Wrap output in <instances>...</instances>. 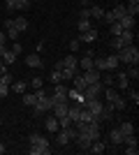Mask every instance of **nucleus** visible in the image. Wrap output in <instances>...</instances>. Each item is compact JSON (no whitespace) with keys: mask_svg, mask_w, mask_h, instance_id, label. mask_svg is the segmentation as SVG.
I'll use <instances>...</instances> for the list:
<instances>
[{"mask_svg":"<svg viewBox=\"0 0 139 155\" xmlns=\"http://www.w3.org/2000/svg\"><path fill=\"white\" fill-rule=\"evenodd\" d=\"M116 56H118L121 63H130V65H137V63H139V49H137L134 44L123 46L121 51H116Z\"/></svg>","mask_w":139,"mask_h":155,"instance_id":"nucleus-1","label":"nucleus"},{"mask_svg":"<svg viewBox=\"0 0 139 155\" xmlns=\"http://www.w3.org/2000/svg\"><path fill=\"white\" fill-rule=\"evenodd\" d=\"M53 104H58V102H70V97H67V86L63 84H56V88H53Z\"/></svg>","mask_w":139,"mask_h":155,"instance_id":"nucleus-2","label":"nucleus"},{"mask_svg":"<svg viewBox=\"0 0 139 155\" xmlns=\"http://www.w3.org/2000/svg\"><path fill=\"white\" fill-rule=\"evenodd\" d=\"M28 143H30V146H40V148H49V139L37 134V132H33V134L28 137Z\"/></svg>","mask_w":139,"mask_h":155,"instance_id":"nucleus-3","label":"nucleus"},{"mask_svg":"<svg viewBox=\"0 0 139 155\" xmlns=\"http://www.w3.org/2000/svg\"><path fill=\"white\" fill-rule=\"evenodd\" d=\"M67 109H70V102H58V104H53L51 114L56 118H63V116H67Z\"/></svg>","mask_w":139,"mask_h":155,"instance_id":"nucleus-4","label":"nucleus"},{"mask_svg":"<svg viewBox=\"0 0 139 155\" xmlns=\"http://www.w3.org/2000/svg\"><path fill=\"white\" fill-rule=\"evenodd\" d=\"M100 35H98V28H91V30L86 32H79V42H86V44H91V42H95Z\"/></svg>","mask_w":139,"mask_h":155,"instance_id":"nucleus-5","label":"nucleus"},{"mask_svg":"<svg viewBox=\"0 0 139 155\" xmlns=\"http://www.w3.org/2000/svg\"><path fill=\"white\" fill-rule=\"evenodd\" d=\"M100 77H102V72H98L95 67H93V70H86V72H84V79H86V84H98Z\"/></svg>","mask_w":139,"mask_h":155,"instance_id":"nucleus-6","label":"nucleus"},{"mask_svg":"<svg viewBox=\"0 0 139 155\" xmlns=\"http://www.w3.org/2000/svg\"><path fill=\"white\" fill-rule=\"evenodd\" d=\"M107 150V143L100 141V139H95V141H91V148H88V153H95V155H102Z\"/></svg>","mask_w":139,"mask_h":155,"instance_id":"nucleus-7","label":"nucleus"},{"mask_svg":"<svg viewBox=\"0 0 139 155\" xmlns=\"http://www.w3.org/2000/svg\"><path fill=\"white\" fill-rule=\"evenodd\" d=\"M116 81H118V88H121V91H127V88H130V79H127L125 72H118V70H116Z\"/></svg>","mask_w":139,"mask_h":155,"instance_id":"nucleus-8","label":"nucleus"},{"mask_svg":"<svg viewBox=\"0 0 139 155\" xmlns=\"http://www.w3.org/2000/svg\"><path fill=\"white\" fill-rule=\"evenodd\" d=\"M109 141H111L114 146H123V132H121L118 127H114L111 132H109Z\"/></svg>","mask_w":139,"mask_h":155,"instance_id":"nucleus-9","label":"nucleus"},{"mask_svg":"<svg viewBox=\"0 0 139 155\" xmlns=\"http://www.w3.org/2000/svg\"><path fill=\"white\" fill-rule=\"evenodd\" d=\"M118 23H121V28H123V30H134V16H130V14L121 16Z\"/></svg>","mask_w":139,"mask_h":155,"instance_id":"nucleus-10","label":"nucleus"},{"mask_svg":"<svg viewBox=\"0 0 139 155\" xmlns=\"http://www.w3.org/2000/svg\"><path fill=\"white\" fill-rule=\"evenodd\" d=\"M44 127L49 130V132H58V130H60V125H58V118L53 116V114H51V116H46V120H44Z\"/></svg>","mask_w":139,"mask_h":155,"instance_id":"nucleus-11","label":"nucleus"},{"mask_svg":"<svg viewBox=\"0 0 139 155\" xmlns=\"http://www.w3.org/2000/svg\"><path fill=\"white\" fill-rule=\"evenodd\" d=\"M107 72H116L118 70V65H121V60H118V56L114 53V56H107Z\"/></svg>","mask_w":139,"mask_h":155,"instance_id":"nucleus-12","label":"nucleus"},{"mask_svg":"<svg viewBox=\"0 0 139 155\" xmlns=\"http://www.w3.org/2000/svg\"><path fill=\"white\" fill-rule=\"evenodd\" d=\"M60 74H63V81H70V79H74L79 74V67H63Z\"/></svg>","mask_w":139,"mask_h":155,"instance_id":"nucleus-13","label":"nucleus"},{"mask_svg":"<svg viewBox=\"0 0 139 155\" xmlns=\"http://www.w3.org/2000/svg\"><path fill=\"white\" fill-rule=\"evenodd\" d=\"M121 37V42H123V46H127V44H134V30H123L118 35Z\"/></svg>","mask_w":139,"mask_h":155,"instance_id":"nucleus-14","label":"nucleus"},{"mask_svg":"<svg viewBox=\"0 0 139 155\" xmlns=\"http://www.w3.org/2000/svg\"><path fill=\"white\" fill-rule=\"evenodd\" d=\"M74 141H77L79 150H88V148H91V139H88L86 134H77V139H74Z\"/></svg>","mask_w":139,"mask_h":155,"instance_id":"nucleus-15","label":"nucleus"},{"mask_svg":"<svg viewBox=\"0 0 139 155\" xmlns=\"http://www.w3.org/2000/svg\"><path fill=\"white\" fill-rule=\"evenodd\" d=\"M60 63H63V67H79V58H77V56H65ZM63 67H60V70H63Z\"/></svg>","mask_w":139,"mask_h":155,"instance_id":"nucleus-16","label":"nucleus"},{"mask_svg":"<svg viewBox=\"0 0 139 155\" xmlns=\"http://www.w3.org/2000/svg\"><path fill=\"white\" fill-rule=\"evenodd\" d=\"M56 143H58V146H67V143H70V137H67L65 130H58V132H56Z\"/></svg>","mask_w":139,"mask_h":155,"instance_id":"nucleus-17","label":"nucleus"},{"mask_svg":"<svg viewBox=\"0 0 139 155\" xmlns=\"http://www.w3.org/2000/svg\"><path fill=\"white\" fill-rule=\"evenodd\" d=\"M0 58H2V63H5V65H12L14 60H16V56H14L12 49H5V51L0 53Z\"/></svg>","mask_w":139,"mask_h":155,"instance_id":"nucleus-18","label":"nucleus"},{"mask_svg":"<svg viewBox=\"0 0 139 155\" xmlns=\"http://www.w3.org/2000/svg\"><path fill=\"white\" fill-rule=\"evenodd\" d=\"M93 67L98 72H107V60L102 58V56H95V58H93Z\"/></svg>","mask_w":139,"mask_h":155,"instance_id":"nucleus-19","label":"nucleus"},{"mask_svg":"<svg viewBox=\"0 0 139 155\" xmlns=\"http://www.w3.org/2000/svg\"><path fill=\"white\" fill-rule=\"evenodd\" d=\"M26 65H28V67H42V58L37 56V53H33V56H26Z\"/></svg>","mask_w":139,"mask_h":155,"instance_id":"nucleus-20","label":"nucleus"},{"mask_svg":"<svg viewBox=\"0 0 139 155\" xmlns=\"http://www.w3.org/2000/svg\"><path fill=\"white\" fill-rule=\"evenodd\" d=\"M14 28H16L19 32H26L28 30V21L23 19V16H16V19H14Z\"/></svg>","mask_w":139,"mask_h":155,"instance_id":"nucleus-21","label":"nucleus"},{"mask_svg":"<svg viewBox=\"0 0 139 155\" xmlns=\"http://www.w3.org/2000/svg\"><path fill=\"white\" fill-rule=\"evenodd\" d=\"M111 14H114V19H116V21H118L121 16H125V2H118V5L111 9Z\"/></svg>","mask_w":139,"mask_h":155,"instance_id":"nucleus-22","label":"nucleus"},{"mask_svg":"<svg viewBox=\"0 0 139 155\" xmlns=\"http://www.w3.org/2000/svg\"><path fill=\"white\" fill-rule=\"evenodd\" d=\"M118 130L123 132V137H125V134H132V132H134V125L130 123V120H123V123L118 125Z\"/></svg>","mask_w":139,"mask_h":155,"instance_id":"nucleus-23","label":"nucleus"},{"mask_svg":"<svg viewBox=\"0 0 139 155\" xmlns=\"http://www.w3.org/2000/svg\"><path fill=\"white\" fill-rule=\"evenodd\" d=\"M28 153L30 155H49L51 148H40V146H28Z\"/></svg>","mask_w":139,"mask_h":155,"instance_id":"nucleus-24","label":"nucleus"},{"mask_svg":"<svg viewBox=\"0 0 139 155\" xmlns=\"http://www.w3.org/2000/svg\"><path fill=\"white\" fill-rule=\"evenodd\" d=\"M72 81H74V88H79L81 93H84V88L88 86V84H86V79H84V74H77V77H74Z\"/></svg>","mask_w":139,"mask_h":155,"instance_id":"nucleus-25","label":"nucleus"},{"mask_svg":"<svg viewBox=\"0 0 139 155\" xmlns=\"http://www.w3.org/2000/svg\"><path fill=\"white\" fill-rule=\"evenodd\" d=\"M125 14L137 16V14H139V2H127V5H125Z\"/></svg>","mask_w":139,"mask_h":155,"instance_id":"nucleus-26","label":"nucleus"},{"mask_svg":"<svg viewBox=\"0 0 139 155\" xmlns=\"http://www.w3.org/2000/svg\"><path fill=\"white\" fill-rule=\"evenodd\" d=\"M102 93H104V97H107V102H114V100H116V97H118V93L114 91L111 86H107V88H104V91H102Z\"/></svg>","mask_w":139,"mask_h":155,"instance_id":"nucleus-27","label":"nucleus"},{"mask_svg":"<svg viewBox=\"0 0 139 155\" xmlns=\"http://www.w3.org/2000/svg\"><path fill=\"white\" fill-rule=\"evenodd\" d=\"M81 70L86 72V70H93V56H84V58H81Z\"/></svg>","mask_w":139,"mask_h":155,"instance_id":"nucleus-28","label":"nucleus"},{"mask_svg":"<svg viewBox=\"0 0 139 155\" xmlns=\"http://www.w3.org/2000/svg\"><path fill=\"white\" fill-rule=\"evenodd\" d=\"M88 12H91V19H102V14H104V9L102 7H88Z\"/></svg>","mask_w":139,"mask_h":155,"instance_id":"nucleus-29","label":"nucleus"},{"mask_svg":"<svg viewBox=\"0 0 139 155\" xmlns=\"http://www.w3.org/2000/svg\"><path fill=\"white\" fill-rule=\"evenodd\" d=\"M109 30H111V37H118L121 32H123V28H121L118 21H114V23H109Z\"/></svg>","mask_w":139,"mask_h":155,"instance_id":"nucleus-30","label":"nucleus"},{"mask_svg":"<svg viewBox=\"0 0 139 155\" xmlns=\"http://www.w3.org/2000/svg\"><path fill=\"white\" fill-rule=\"evenodd\" d=\"M35 102H37V95H35V93H26V95H23V104H28V107H33Z\"/></svg>","mask_w":139,"mask_h":155,"instance_id":"nucleus-31","label":"nucleus"},{"mask_svg":"<svg viewBox=\"0 0 139 155\" xmlns=\"http://www.w3.org/2000/svg\"><path fill=\"white\" fill-rule=\"evenodd\" d=\"M123 143H125V146H137V134H125L123 137Z\"/></svg>","mask_w":139,"mask_h":155,"instance_id":"nucleus-32","label":"nucleus"},{"mask_svg":"<svg viewBox=\"0 0 139 155\" xmlns=\"http://www.w3.org/2000/svg\"><path fill=\"white\" fill-rule=\"evenodd\" d=\"M114 109H116V111H125V100H123L121 95L114 100Z\"/></svg>","mask_w":139,"mask_h":155,"instance_id":"nucleus-33","label":"nucleus"},{"mask_svg":"<svg viewBox=\"0 0 139 155\" xmlns=\"http://www.w3.org/2000/svg\"><path fill=\"white\" fill-rule=\"evenodd\" d=\"M91 19H79V32H86V30H91Z\"/></svg>","mask_w":139,"mask_h":155,"instance_id":"nucleus-34","label":"nucleus"},{"mask_svg":"<svg viewBox=\"0 0 139 155\" xmlns=\"http://www.w3.org/2000/svg\"><path fill=\"white\" fill-rule=\"evenodd\" d=\"M49 79H51L53 84H63V74H60V70H53L51 74H49Z\"/></svg>","mask_w":139,"mask_h":155,"instance_id":"nucleus-35","label":"nucleus"},{"mask_svg":"<svg viewBox=\"0 0 139 155\" xmlns=\"http://www.w3.org/2000/svg\"><path fill=\"white\" fill-rule=\"evenodd\" d=\"M14 93H26V81H12Z\"/></svg>","mask_w":139,"mask_h":155,"instance_id":"nucleus-36","label":"nucleus"},{"mask_svg":"<svg viewBox=\"0 0 139 155\" xmlns=\"http://www.w3.org/2000/svg\"><path fill=\"white\" fill-rule=\"evenodd\" d=\"M65 132H67V137H70V141H74V139H77V134H79V130L74 127V123L70 125V127H65Z\"/></svg>","mask_w":139,"mask_h":155,"instance_id":"nucleus-37","label":"nucleus"},{"mask_svg":"<svg viewBox=\"0 0 139 155\" xmlns=\"http://www.w3.org/2000/svg\"><path fill=\"white\" fill-rule=\"evenodd\" d=\"M7 12H19V0H5Z\"/></svg>","mask_w":139,"mask_h":155,"instance_id":"nucleus-38","label":"nucleus"},{"mask_svg":"<svg viewBox=\"0 0 139 155\" xmlns=\"http://www.w3.org/2000/svg\"><path fill=\"white\" fill-rule=\"evenodd\" d=\"M125 74H127V79H134V81H137V79H139V70H137V65H130V70H127Z\"/></svg>","mask_w":139,"mask_h":155,"instance_id":"nucleus-39","label":"nucleus"},{"mask_svg":"<svg viewBox=\"0 0 139 155\" xmlns=\"http://www.w3.org/2000/svg\"><path fill=\"white\" fill-rule=\"evenodd\" d=\"M5 35H7V39H14V42H16V39H19V35H21V32L16 30V28H9V30H5Z\"/></svg>","mask_w":139,"mask_h":155,"instance_id":"nucleus-40","label":"nucleus"},{"mask_svg":"<svg viewBox=\"0 0 139 155\" xmlns=\"http://www.w3.org/2000/svg\"><path fill=\"white\" fill-rule=\"evenodd\" d=\"M125 93H127V97H130V102H134V104H137V102H139V93H137V91H134V88H127V91H125Z\"/></svg>","mask_w":139,"mask_h":155,"instance_id":"nucleus-41","label":"nucleus"},{"mask_svg":"<svg viewBox=\"0 0 139 155\" xmlns=\"http://www.w3.org/2000/svg\"><path fill=\"white\" fill-rule=\"evenodd\" d=\"M111 49H114V51H121V49H123V42H121V37H114V39H111Z\"/></svg>","mask_w":139,"mask_h":155,"instance_id":"nucleus-42","label":"nucleus"},{"mask_svg":"<svg viewBox=\"0 0 139 155\" xmlns=\"http://www.w3.org/2000/svg\"><path fill=\"white\" fill-rule=\"evenodd\" d=\"M102 21H104L107 26H109V23H114L116 19H114V14H111V12H104V14H102Z\"/></svg>","mask_w":139,"mask_h":155,"instance_id":"nucleus-43","label":"nucleus"},{"mask_svg":"<svg viewBox=\"0 0 139 155\" xmlns=\"http://www.w3.org/2000/svg\"><path fill=\"white\" fill-rule=\"evenodd\" d=\"M30 86H33L35 91H37V88H44V84H42V79H40V77H35L33 81H30Z\"/></svg>","mask_w":139,"mask_h":155,"instance_id":"nucleus-44","label":"nucleus"},{"mask_svg":"<svg viewBox=\"0 0 139 155\" xmlns=\"http://www.w3.org/2000/svg\"><path fill=\"white\" fill-rule=\"evenodd\" d=\"M79 44H81V42H79V39H72V42H70V51H79Z\"/></svg>","mask_w":139,"mask_h":155,"instance_id":"nucleus-45","label":"nucleus"},{"mask_svg":"<svg viewBox=\"0 0 139 155\" xmlns=\"http://www.w3.org/2000/svg\"><path fill=\"white\" fill-rule=\"evenodd\" d=\"M28 7H30V0H19V12L28 9Z\"/></svg>","mask_w":139,"mask_h":155,"instance_id":"nucleus-46","label":"nucleus"},{"mask_svg":"<svg viewBox=\"0 0 139 155\" xmlns=\"http://www.w3.org/2000/svg\"><path fill=\"white\" fill-rule=\"evenodd\" d=\"M0 79H2V81H5L7 86H9V84L14 81V77H12V74H7V72H5V74H0Z\"/></svg>","mask_w":139,"mask_h":155,"instance_id":"nucleus-47","label":"nucleus"},{"mask_svg":"<svg viewBox=\"0 0 139 155\" xmlns=\"http://www.w3.org/2000/svg\"><path fill=\"white\" fill-rule=\"evenodd\" d=\"M125 153H127V155H137V153H139V148H137V146H127Z\"/></svg>","mask_w":139,"mask_h":155,"instance_id":"nucleus-48","label":"nucleus"},{"mask_svg":"<svg viewBox=\"0 0 139 155\" xmlns=\"http://www.w3.org/2000/svg\"><path fill=\"white\" fill-rule=\"evenodd\" d=\"M12 51H14V56H21V51H23V46H21V44H14V46H12Z\"/></svg>","mask_w":139,"mask_h":155,"instance_id":"nucleus-49","label":"nucleus"},{"mask_svg":"<svg viewBox=\"0 0 139 155\" xmlns=\"http://www.w3.org/2000/svg\"><path fill=\"white\" fill-rule=\"evenodd\" d=\"M79 19H91V12H88V7H86V9H81Z\"/></svg>","mask_w":139,"mask_h":155,"instance_id":"nucleus-50","label":"nucleus"},{"mask_svg":"<svg viewBox=\"0 0 139 155\" xmlns=\"http://www.w3.org/2000/svg\"><path fill=\"white\" fill-rule=\"evenodd\" d=\"M9 28H14V19H5V30H9Z\"/></svg>","mask_w":139,"mask_h":155,"instance_id":"nucleus-51","label":"nucleus"},{"mask_svg":"<svg viewBox=\"0 0 139 155\" xmlns=\"http://www.w3.org/2000/svg\"><path fill=\"white\" fill-rule=\"evenodd\" d=\"M5 72H7V65L2 63V58H0V74H5Z\"/></svg>","mask_w":139,"mask_h":155,"instance_id":"nucleus-52","label":"nucleus"},{"mask_svg":"<svg viewBox=\"0 0 139 155\" xmlns=\"http://www.w3.org/2000/svg\"><path fill=\"white\" fill-rule=\"evenodd\" d=\"M5 39H7V35H5L2 30H0V44H5Z\"/></svg>","mask_w":139,"mask_h":155,"instance_id":"nucleus-53","label":"nucleus"},{"mask_svg":"<svg viewBox=\"0 0 139 155\" xmlns=\"http://www.w3.org/2000/svg\"><path fill=\"white\" fill-rule=\"evenodd\" d=\"M2 153H5V143L0 141V155H2Z\"/></svg>","mask_w":139,"mask_h":155,"instance_id":"nucleus-54","label":"nucleus"},{"mask_svg":"<svg viewBox=\"0 0 139 155\" xmlns=\"http://www.w3.org/2000/svg\"><path fill=\"white\" fill-rule=\"evenodd\" d=\"M121 2H139V0H121Z\"/></svg>","mask_w":139,"mask_h":155,"instance_id":"nucleus-55","label":"nucleus"},{"mask_svg":"<svg viewBox=\"0 0 139 155\" xmlns=\"http://www.w3.org/2000/svg\"><path fill=\"white\" fill-rule=\"evenodd\" d=\"M0 125H2V118H0Z\"/></svg>","mask_w":139,"mask_h":155,"instance_id":"nucleus-56","label":"nucleus"},{"mask_svg":"<svg viewBox=\"0 0 139 155\" xmlns=\"http://www.w3.org/2000/svg\"><path fill=\"white\" fill-rule=\"evenodd\" d=\"M0 30H2V23H0Z\"/></svg>","mask_w":139,"mask_h":155,"instance_id":"nucleus-57","label":"nucleus"}]
</instances>
